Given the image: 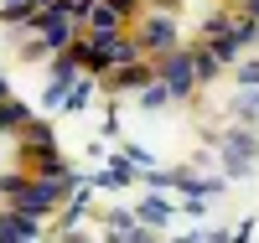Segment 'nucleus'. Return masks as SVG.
Returning <instances> with one entry per match:
<instances>
[{"instance_id":"f257e3e1","label":"nucleus","mask_w":259,"mask_h":243,"mask_svg":"<svg viewBox=\"0 0 259 243\" xmlns=\"http://www.w3.org/2000/svg\"><path fill=\"white\" fill-rule=\"evenodd\" d=\"M156 78L171 88V99H187V93H197V62H192V52H187V47L156 52Z\"/></svg>"},{"instance_id":"f03ea898","label":"nucleus","mask_w":259,"mask_h":243,"mask_svg":"<svg viewBox=\"0 0 259 243\" xmlns=\"http://www.w3.org/2000/svg\"><path fill=\"white\" fill-rule=\"evenodd\" d=\"M135 41H140V52H171V47H182V31H177V21H171V11H145L140 16V31H135Z\"/></svg>"},{"instance_id":"7ed1b4c3","label":"nucleus","mask_w":259,"mask_h":243,"mask_svg":"<svg viewBox=\"0 0 259 243\" xmlns=\"http://www.w3.org/2000/svg\"><path fill=\"white\" fill-rule=\"evenodd\" d=\"M145 83H156V57L150 62H119V68H109L104 73V88H109V93H140Z\"/></svg>"},{"instance_id":"20e7f679","label":"nucleus","mask_w":259,"mask_h":243,"mask_svg":"<svg viewBox=\"0 0 259 243\" xmlns=\"http://www.w3.org/2000/svg\"><path fill=\"white\" fill-rule=\"evenodd\" d=\"M47 217H36V212H21V207H6L0 212V238H11V243H26V238H41L47 228Z\"/></svg>"},{"instance_id":"39448f33","label":"nucleus","mask_w":259,"mask_h":243,"mask_svg":"<svg viewBox=\"0 0 259 243\" xmlns=\"http://www.w3.org/2000/svg\"><path fill=\"white\" fill-rule=\"evenodd\" d=\"M254 135H249V129H233V135L223 140V161H228V171H244L249 161H254Z\"/></svg>"},{"instance_id":"423d86ee","label":"nucleus","mask_w":259,"mask_h":243,"mask_svg":"<svg viewBox=\"0 0 259 243\" xmlns=\"http://www.w3.org/2000/svg\"><path fill=\"white\" fill-rule=\"evenodd\" d=\"M31 119H36V114H31V109L21 104V99H11V93L0 99V135H21V129H26Z\"/></svg>"},{"instance_id":"0eeeda50","label":"nucleus","mask_w":259,"mask_h":243,"mask_svg":"<svg viewBox=\"0 0 259 243\" xmlns=\"http://www.w3.org/2000/svg\"><path fill=\"white\" fill-rule=\"evenodd\" d=\"M83 26H89V31H114V26H130V21L109 6V0H94V6H89V21H83Z\"/></svg>"},{"instance_id":"6e6552de","label":"nucleus","mask_w":259,"mask_h":243,"mask_svg":"<svg viewBox=\"0 0 259 243\" xmlns=\"http://www.w3.org/2000/svg\"><path fill=\"white\" fill-rule=\"evenodd\" d=\"M192 62H197V83H207V78H218V73H223V57L212 52V41L192 52Z\"/></svg>"},{"instance_id":"1a4fd4ad","label":"nucleus","mask_w":259,"mask_h":243,"mask_svg":"<svg viewBox=\"0 0 259 243\" xmlns=\"http://www.w3.org/2000/svg\"><path fill=\"white\" fill-rule=\"evenodd\" d=\"M26 181H31V171H26V166H16V171H0V197L11 202V197H16L21 186H26Z\"/></svg>"},{"instance_id":"9d476101","label":"nucleus","mask_w":259,"mask_h":243,"mask_svg":"<svg viewBox=\"0 0 259 243\" xmlns=\"http://www.w3.org/2000/svg\"><path fill=\"white\" fill-rule=\"evenodd\" d=\"M135 217H140V223H171V207L161 202V197H145V202H140V212H135Z\"/></svg>"},{"instance_id":"9b49d317","label":"nucleus","mask_w":259,"mask_h":243,"mask_svg":"<svg viewBox=\"0 0 259 243\" xmlns=\"http://www.w3.org/2000/svg\"><path fill=\"white\" fill-rule=\"evenodd\" d=\"M233 21H239V16H233V11H212V16L202 21V41H212V36H223V31L233 26Z\"/></svg>"},{"instance_id":"f8f14e48","label":"nucleus","mask_w":259,"mask_h":243,"mask_svg":"<svg viewBox=\"0 0 259 243\" xmlns=\"http://www.w3.org/2000/svg\"><path fill=\"white\" fill-rule=\"evenodd\" d=\"M140 104H145V109H161V104H171V88H166L161 78H156V83H145V88H140Z\"/></svg>"},{"instance_id":"ddd939ff","label":"nucleus","mask_w":259,"mask_h":243,"mask_svg":"<svg viewBox=\"0 0 259 243\" xmlns=\"http://www.w3.org/2000/svg\"><path fill=\"white\" fill-rule=\"evenodd\" d=\"M109 6H114V11L124 16V21H140V16L150 11V6H145V0H109Z\"/></svg>"},{"instance_id":"4468645a","label":"nucleus","mask_w":259,"mask_h":243,"mask_svg":"<svg viewBox=\"0 0 259 243\" xmlns=\"http://www.w3.org/2000/svg\"><path fill=\"white\" fill-rule=\"evenodd\" d=\"M145 6H150V11H177L182 0H145Z\"/></svg>"},{"instance_id":"2eb2a0df","label":"nucleus","mask_w":259,"mask_h":243,"mask_svg":"<svg viewBox=\"0 0 259 243\" xmlns=\"http://www.w3.org/2000/svg\"><path fill=\"white\" fill-rule=\"evenodd\" d=\"M244 11H249V16H254V21H259V0H244Z\"/></svg>"},{"instance_id":"dca6fc26","label":"nucleus","mask_w":259,"mask_h":243,"mask_svg":"<svg viewBox=\"0 0 259 243\" xmlns=\"http://www.w3.org/2000/svg\"><path fill=\"white\" fill-rule=\"evenodd\" d=\"M6 93H11V88H6V73H0V99H6Z\"/></svg>"},{"instance_id":"f3484780","label":"nucleus","mask_w":259,"mask_h":243,"mask_svg":"<svg viewBox=\"0 0 259 243\" xmlns=\"http://www.w3.org/2000/svg\"><path fill=\"white\" fill-rule=\"evenodd\" d=\"M233 6H244V0H233Z\"/></svg>"}]
</instances>
